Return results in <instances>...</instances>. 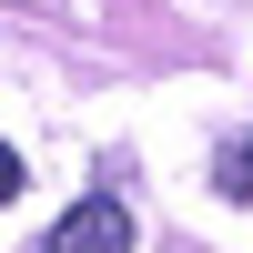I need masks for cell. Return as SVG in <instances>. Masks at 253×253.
I'll return each mask as SVG.
<instances>
[{"instance_id":"1","label":"cell","mask_w":253,"mask_h":253,"mask_svg":"<svg viewBox=\"0 0 253 253\" xmlns=\"http://www.w3.org/2000/svg\"><path fill=\"white\" fill-rule=\"evenodd\" d=\"M41 253H132V213H122L112 193H91V203H71V213L51 223Z\"/></svg>"},{"instance_id":"2","label":"cell","mask_w":253,"mask_h":253,"mask_svg":"<svg viewBox=\"0 0 253 253\" xmlns=\"http://www.w3.org/2000/svg\"><path fill=\"white\" fill-rule=\"evenodd\" d=\"M213 193H223V203H253V132H243V142H223V162H213Z\"/></svg>"},{"instance_id":"3","label":"cell","mask_w":253,"mask_h":253,"mask_svg":"<svg viewBox=\"0 0 253 253\" xmlns=\"http://www.w3.org/2000/svg\"><path fill=\"white\" fill-rule=\"evenodd\" d=\"M0 203H20V152L0 142Z\"/></svg>"}]
</instances>
